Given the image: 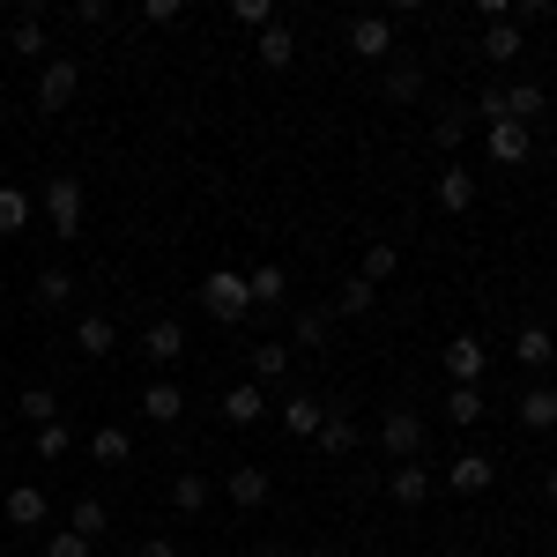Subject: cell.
Masks as SVG:
<instances>
[{"instance_id": "cell-26", "label": "cell", "mask_w": 557, "mask_h": 557, "mask_svg": "<svg viewBox=\"0 0 557 557\" xmlns=\"http://www.w3.org/2000/svg\"><path fill=\"white\" fill-rule=\"evenodd\" d=\"M372 305H380V290H372V283H364V275H349L343 290H335V312H349V320H364V312H372Z\"/></svg>"}, {"instance_id": "cell-34", "label": "cell", "mask_w": 557, "mask_h": 557, "mask_svg": "<svg viewBox=\"0 0 557 557\" xmlns=\"http://www.w3.org/2000/svg\"><path fill=\"white\" fill-rule=\"evenodd\" d=\"M67 298H75V275H67V268H45V275H38V305H52V312H60Z\"/></svg>"}, {"instance_id": "cell-45", "label": "cell", "mask_w": 557, "mask_h": 557, "mask_svg": "<svg viewBox=\"0 0 557 557\" xmlns=\"http://www.w3.org/2000/svg\"><path fill=\"white\" fill-rule=\"evenodd\" d=\"M550 506H557V469H550Z\"/></svg>"}, {"instance_id": "cell-7", "label": "cell", "mask_w": 557, "mask_h": 557, "mask_svg": "<svg viewBox=\"0 0 557 557\" xmlns=\"http://www.w3.org/2000/svg\"><path fill=\"white\" fill-rule=\"evenodd\" d=\"M75 349H83V357H112V349H120V320H112V312H83V320H75Z\"/></svg>"}, {"instance_id": "cell-33", "label": "cell", "mask_w": 557, "mask_h": 557, "mask_svg": "<svg viewBox=\"0 0 557 557\" xmlns=\"http://www.w3.org/2000/svg\"><path fill=\"white\" fill-rule=\"evenodd\" d=\"M394 268H401V253H394V246H386V238H380V246H364V268H357V275H364V283L380 290V283H386V275H394Z\"/></svg>"}, {"instance_id": "cell-10", "label": "cell", "mask_w": 557, "mask_h": 557, "mask_svg": "<svg viewBox=\"0 0 557 557\" xmlns=\"http://www.w3.org/2000/svg\"><path fill=\"white\" fill-rule=\"evenodd\" d=\"M141 357H149V364H178V357H186V327H178V320H149Z\"/></svg>"}, {"instance_id": "cell-36", "label": "cell", "mask_w": 557, "mask_h": 557, "mask_svg": "<svg viewBox=\"0 0 557 557\" xmlns=\"http://www.w3.org/2000/svg\"><path fill=\"white\" fill-rule=\"evenodd\" d=\"M231 23L238 30H268L275 23V0H231Z\"/></svg>"}, {"instance_id": "cell-12", "label": "cell", "mask_w": 557, "mask_h": 557, "mask_svg": "<svg viewBox=\"0 0 557 557\" xmlns=\"http://www.w3.org/2000/svg\"><path fill=\"white\" fill-rule=\"evenodd\" d=\"M0 513H8V528H38V520L52 513V498H45L38 483H15V491H8V506H0Z\"/></svg>"}, {"instance_id": "cell-2", "label": "cell", "mask_w": 557, "mask_h": 557, "mask_svg": "<svg viewBox=\"0 0 557 557\" xmlns=\"http://www.w3.org/2000/svg\"><path fill=\"white\" fill-rule=\"evenodd\" d=\"M380 438H386L394 461H424V417H417V409H386Z\"/></svg>"}, {"instance_id": "cell-23", "label": "cell", "mask_w": 557, "mask_h": 557, "mask_svg": "<svg viewBox=\"0 0 557 557\" xmlns=\"http://www.w3.org/2000/svg\"><path fill=\"white\" fill-rule=\"evenodd\" d=\"M520 424H528V431H550L557 424V394H550V386H528V394H520Z\"/></svg>"}, {"instance_id": "cell-32", "label": "cell", "mask_w": 557, "mask_h": 557, "mask_svg": "<svg viewBox=\"0 0 557 557\" xmlns=\"http://www.w3.org/2000/svg\"><path fill=\"white\" fill-rule=\"evenodd\" d=\"M290 372V343H253V380H283Z\"/></svg>"}, {"instance_id": "cell-13", "label": "cell", "mask_w": 557, "mask_h": 557, "mask_svg": "<svg viewBox=\"0 0 557 557\" xmlns=\"http://www.w3.org/2000/svg\"><path fill=\"white\" fill-rule=\"evenodd\" d=\"M223 498H231L238 513L268 506V469H231V475H223Z\"/></svg>"}, {"instance_id": "cell-14", "label": "cell", "mask_w": 557, "mask_h": 557, "mask_svg": "<svg viewBox=\"0 0 557 557\" xmlns=\"http://www.w3.org/2000/svg\"><path fill=\"white\" fill-rule=\"evenodd\" d=\"M320 424H327V401H312V394H290L283 401V431L290 438H320Z\"/></svg>"}, {"instance_id": "cell-41", "label": "cell", "mask_w": 557, "mask_h": 557, "mask_svg": "<svg viewBox=\"0 0 557 557\" xmlns=\"http://www.w3.org/2000/svg\"><path fill=\"white\" fill-rule=\"evenodd\" d=\"M45 557H89V543H83V535H52V543H45Z\"/></svg>"}, {"instance_id": "cell-44", "label": "cell", "mask_w": 557, "mask_h": 557, "mask_svg": "<svg viewBox=\"0 0 557 557\" xmlns=\"http://www.w3.org/2000/svg\"><path fill=\"white\" fill-rule=\"evenodd\" d=\"M260 557H290V550H283V543H260Z\"/></svg>"}, {"instance_id": "cell-17", "label": "cell", "mask_w": 557, "mask_h": 557, "mask_svg": "<svg viewBox=\"0 0 557 557\" xmlns=\"http://www.w3.org/2000/svg\"><path fill=\"white\" fill-rule=\"evenodd\" d=\"M253 60H260V67H290V60H298L290 23H268V30H260V45H253Z\"/></svg>"}, {"instance_id": "cell-35", "label": "cell", "mask_w": 557, "mask_h": 557, "mask_svg": "<svg viewBox=\"0 0 557 557\" xmlns=\"http://www.w3.org/2000/svg\"><path fill=\"white\" fill-rule=\"evenodd\" d=\"M172 506H178V513H201V506H209V475H178Z\"/></svg>"}, {"instance_id": "cell-5", "label": "cell", "mask_w": 557, "mask_h": 557, "mask_svg": "<svg viewBox=\"0 0 557 557\" xmlns=\"http://www.w3.org/2000/svg\"><path fill=\"white\" fill-rule=\"evenodd\" d=\"M75 89H83V67H75V60H45V75H38V104L45 112H60Z\"/></svg>"}, {"instance_id": "cell-29", "label": "cell", "mask_w": 557, "mask_h": 557, "mask_svg": "<svg viewBox=\"0 0 557 557\" xmlns=\"http://www.w3.org/2000/svg\"><path fill=\"white\" fill-rule=\"evenodd\" d=\"M446 424H483V386H454L446 394Z\"/></svg>"}, {"instance_id": "cell-31", "label": "cell", "mask_w": 557, "mask_h": 557, "mask_svg": "<svg viewBox=\"0 0 557 557\" xmlns=\"http://www.w3.org/2000/svg\"><path fill=\"white\" fill-rule=\"evenodd\" d=\"M8 45H15V52H30V60L45 52V15H38V8H30V15H15V30H8Z\"/></svg>"}, {"instance_id": "cell-21", "label": "cell", "mask_w": 557, "mask_h": 557, "mask_svg": "<svg viewBox=\"0 0 557 557\" xmlns=\"http://www.w3.org/2000/svg\"><path fill=\"white\" fill-rule=\"evenodd\" d=\"M513 357H520V364H528V372H543V364H550V357H557L550 327H520V335H513Z\"/></svg>"}, {"instance_id": "cell-39", "label": "cell", "mask_w": 557, "mask_h": 557, "mask_svg": "<svg viewBox=\"0 0 557 557\" xmlns=\"http://www.w3.org/2000/svg\"><path fill=\"white\" fill-rule=\"evenodd\" d=\"M327 343V312H298V349H320Z\"/></svg>"}, {"instance_id": "cell-38", "label": "cell", "mask_w": 557, "mask_h": 557, "mask_svg": "<svg viewBox=\"0 0 557 557\" xmlns=\"http://www.w3.org/2000/svg\"><path fill=\"white\" fill-rule=\"evenodd\" d=\"M67 446H75V431H67V417H60V424H45V431H38V461H60Z\"/></svg>"}, {"instance_id": "cell-3", "label": "cell", "mask_w": 557, "mask_h": 557, "mask_svg": "<svg viewBox=\"0 0 557 557\" xmlns=\"http://www.w3.org/2000/svg\"><path fill=\"white\" fill-rule=\"evenodd\" d=\"M45 215H52L60 238H75V231H83V178H52V186H45Z\"/></svg>"}, {"instance_id": "cell-37", "label": "cell", "mask_w": 557, "mask_h": 557, "mask_svg": "<svg viewBox=\"0 0 557 557\" xmlns=\"http://www.w3.org/2000/svg\"><path fill=\"white\" fill-rule=\"evenodd\" d=\"M417 89H424V67H386V97H394V104H409Z\"/></svg>"}, {"instance_id": "cell-6", "label": "cell", "mask_w": 557, "mask_h": 557, "mask_svg": "<svg viewBox=\"0 0 557 557\" xmlns=\"http://www.w3.org/2000/svg\"><path fill=\"white\" fill-rule=\"evenodd\" d=\"M349 52H357V60H386V52H394V23H386V15H357V23H349Z\"/></svg>"}, {"instance_id": "cell-27", "label": "cell", "mask_w": 557, "mask_h": 557, "mask_svg": "<svg viewBox=\"0 0 557 557\" xmlns=\"http://www.w3.org/2000/svg\"><path fill=\"white\" fill-rule=\"evenodd\" d=\"M312 446H320V454H357V424L327 409V424H320V438H312Z\"/></svg>"}, {"instance_id": "cell-28", "label": "cell", "mask_w": 557, "mask_h": 557, "mask_svg": "<svg viewBox=\"0 0 557 557\" xmlns=\"http://www.w3.org/2000/svg\"><path fill=\"white\" fill-rule=\"evenodd\" d=\"M23 223H30V194L23 186H0V238H15Z\"/></svg>"}, {"instance_id": "cell-42", "label": "cell", "mask_w": 557, "mask_h": 557, "mask_svg": "<svg viewBox=\"0 0 557 557\" xmlns=\"http://www.w3.org/2000/svg\"><path fill=\"white\" fill-rule=\"evenodd\" d=\"M543 15H550V0H513V23H520V30H528V23H543Z\"/></svg>"}, {"instance_id": "cell-9", "label": "cell", "mask_w": 557, "mask_h": 557, "mask_svg": "<svg viewBox=\"0 0 557 557\" xmlns=\"http://www.w3.org/2000/svg\"><path fill=\"white\" fill-rule=\"evenodd\" d=\"M491 141V157L498 164H528V149H535V127H520V120H498V127L483 134Z\"/></svg>"}, {"instance_id": "cell-43", "label": "cell", "mask_w": 557, "mask_h": 557, "mask_svg": "<svg viewBox=\"0 0 557 557\" xmlns=\"http://www.w3.org/2000/svg\"><path fill=\"white\" fill-rule=\"evenodd\" d=\"M134 557H178V543H172V535H149V543H141Z\"/></svg>"}, {"instance_id": "cell-1", "label": "cell", "mask_w": 557, "mask_h": 557, "mask_svg": "<svg viewBox=\"0 0 557 557\" xmlns=\"http://www.w3.org/2000/svg\"><path fill=\"white\" fill-rule=\"evenodd\" d=\"M201 312H209V320H223V327H238V320L253 312V283H246L238 268H215L209 283H201Z\"/></svg>"}, {"instance_id": "cell-16", "label": "cell", "mask_w": 557, "mask_h": 557, "mask_svg": "<svg viewBox=\"0 0 557 557\" xmlns=\"http://www.w3.org/2000/svg\"><path fill=\"white\" fill-rule=\"evenodd\" d=\"M141 417H157V424H178V417H186V394H178L172 380H149V386H141Z\"/></svg>"}, {"instance_id": "cell-15", "label": "cell", "mask_w": 557, "mask_h": 557, "mask_svg": "<svg viewBox=\"0 0 557 557\" xmlns=\"http://www.w3.org/2000/svg\"><path fill=\"white\" fill-rule=\"evenodd\" d=\"M438 209H446V215H469L475 209V172L446 164V172H438Z\"/></svg>"}, {"instance_id": "cell-11", "label": "cell", "mask_w": 557, "mask_h": 557, "mask_svg": "<svg viewBox=\"0 0 557 557\" xmlns=\"http://www.w3.org/2000/svg\"><path fill=\"white\" fill-rule=\"evenodd\" d=\"M386 498H394V506H424V498H431L424 461H394V475H386Z\"/></svg>"}, {"instance_id": "cell-19", "label": "cell", "mask_w": 557, "mask_h": 557, "mask_svg": "<svg viewBox=\"0 0 557 557\" xmlns=\"http://www.w3.org/2000/svg\"><path fill=\"white\" fill-rule=\"evenodd\" d=\"M520 45H528V30H520L513 15L506 23H483V60H520Z\"/></svg>"}, {"instance_id": "cell-30", "label": "cell", "mask_w": 557, "mask_h": 557, "mask_svg": "<svg viewBox=\"0 0 557 557\" xmlns=\"http://www.w3.org/2000/svg\"><path fill=\"white\" fill-rule=\"evenodd\" d=\"M246 283H253V305H275V298H283V290H290V275H283L275 260H260V268H253V275H246Z\"/></svg>"}, {"instance_id": "cell-20", "label": "cell", "mask_w": 557, "mask_h": 557, "mask_svg": "<svg viewBox=\"0 0 557 557\" xmlns=\"http://www.w3.org/2000/svg\"><path fill=\"white\" fill-rule=\"evenodd\" d=\"M112 528V506L104 498H75V513H67V535H83V543H97Z\"/></svg>"}, {"instance_id": "cell-24", "label": "cell", "mask_w": 557, "mask_h": 557, "mask_svg": "<svg viewBox=\"0 0 557 557\" xmlns=\"http://www.w3.org/2000/svg\"><path fill=\"white\" fill-rule=\"evenodd\" d=\"M506 120L535 127V120H543V83H513V89H506Z\"/></svg>"}, {"instance_id": "cell-18", "label": "cell", "mask_w": 557, "mask_h": 557, "mask_svg": "<svg viewBox=\"0 0 557 557\" xmlns=\"http://www.w3.org/2000/svg\"><path fill=\"white\" fill-rule=\"evenodd\" d=\"M260 409H268V401H260V380H238L231 394H223V417H231L238 431H246V424H260Z\"/></svg>"}, {"instance_id": "cell-25", "label": "cell", "mask_w": 557, "mask_h": 557, "mask_svg": "<svg viewBox=\"0 0 557 557\" xmlns=\"http://www.w3.org/2000/svg\"><path fill=\"white\" fill-rule=\"evenodd\" d=\"M15 409H23V417H30V424H60V394H52V386H23V401H15Z\"/></svg>"}, {"instance_id": "cell-8", "label": "cell", "mask_w": 557, "mask_h": 557, "mask_svg": "<svg viewBox=\"0 0 557 557\" xmlns=\"http://www.w3.org/2000/svg\"><path fill=\"white\" fill-rule=\"evenodd\" d=\"M491 483H498V469H491L483 454H461V461L446 469V491H454V498H483Z\"/></svg>"}, {"instance_id": "cell-40", "label": "cell", "mask_w": 557, "mask_h": 557, "mask_svg": "<svg viewBox=\"0 0 557 557\" xmlns=\"http://www.w3.org/2000/svg\"><path fill=\"white\" fill-rule=\"evenodd\" d=\"M475 112H483V127H498V120H506V89H483Z\"/></svg>"}, {"instance_id": "cell-4", "label": "cell", "mask_w": 557, "mask_h": 557, "mask_svg": "<svg viewBox=\"0 0 557 557\" xmlns=\"http://www.w3.org/2000/svg\"><path fill=\"white\" fill-rule=\"evenodd\" d=\"M483 364H491L483 335H454V343H446V380H454V386H475V380H483Z\"/></svg>"}, {"instance_id": "cell-22", "label": "cell", "mask_w": 557, "mask_h": 557, "mask_svg": "<svg viewBox=\"0 0 557 557\" xmlns=\"http://www.w3.org/2000/svg\"><path fill=\"white\" fill-rule=\"evenodd\" d=\"M127 454H134V438L120 424H97V431H89V461H104V469H112V461H127Z\"/></svg>"}]
</instances>
